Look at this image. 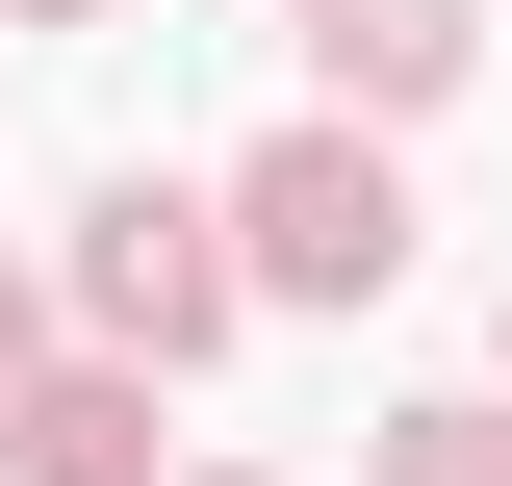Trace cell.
Masks as SVG:
<instances>
[{"instance_id": "1", "label": "cell", "mask_w": 512, "mask_h": 486, "mask_svg": "<svg viewBox=\"0 0 512 486\" xmlns=\"http://www.w3.org/2000/svg\"><path fill=\"white\" fill-rule=\"evenodd\" d=\"M231 231H256V282H282V307H359L384 256H410V180H384L359 128H282V154L231 180Z\"/></svg>"}, {"instance_id": "2", "label": "cell", "mask_w": 512, "mask_h": 486, "mask_svg": "<svg viewBox=\"0 0 512 486\" xmlns=\"http://www.w3.org/2000/svg\"><path fill=\"white\" fill-rule=\"evenodd\" d=\"M231 205H180V180H103V256H77V307H103L128 359H205V333H231Z\"/></svg>"}, {"instance_id": "3", "label": "cell", "mask_w": 512, "mask_h": 486, "mask_svg": "<svg viewBox=\"0 0 512 486\" xmlns=\"http://www.w3.org/2000/svg\"><path fill=\"white\" fill-rule=\"evenodd\" d=\"M461 52H487L461 0H308V77H333V103H436Z\"/></svg>"}, {"instance_id": "4", "label": "cell", "mask_w": 512, "mask_h": 486, "mask_svg": "<svg viewBox=\"0 0 512 486\" xmlns=\"http://www.w3.org/2000/svg\"><path fill=\"white\" fill-rule=\"evenodd\" d=\"M26 486H154V384H26Z\"/></svg>"}, {"instance_id": "5", "label": "cell", "mask_w": 512, "mask_h": 486, "mask_svg": "<svg viewBox=\"0 0 512 486\" xmlns=\"http://www.w3.org/2000/svg\"><path fill=\"white\" fill-rule=\"evenodd\" d=\"M384 486H512V410H410V461Z\"/></svg>"}, {"instance_id": "6", "label": "cell", "mask_w": 512, "mask_h": 486, "mask_svg": "<svg viewBox=\"0 0 512 486\" xmlns=\"http://www.w3.org/2000/svg\"><path fill=\"white\" fill-rule=\"evenodd\" d=\"M0 435H26V307H0Z\"/></svg>"}]
</instances>
